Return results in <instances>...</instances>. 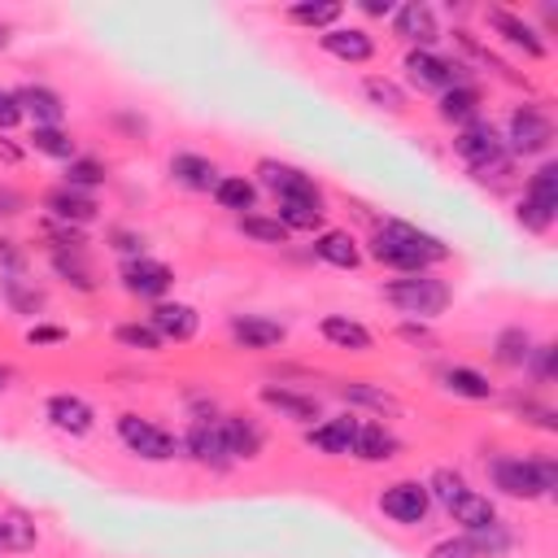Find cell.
Listing matches in <instances>:
<instances>
[{"mask_svg": "<svg viewBox=\"0 0 558 558\" xmlns=\"http://www.w3.org/2000/svg\"><path fill=\"white\" fill-rule=\"evenodd\" d=\"M362 253L371 262H379L392 275H418V270H436L453 257V244H445L436 231L405 222V218H379L362 244Z\"/></svg>", "mask_w": 558, "mask_h": 558, "instance_id": "obj_1", "label": "cell"}, {"mask_svg": "<svg viewBox=\"0 0 558 558\" xmlns=\"http://www.w3.org/2000/svg\"><path fill=\"white\" fill-rule=\"evenodd\" d=\"M488 484L510 501H554L558 497V462L549 453H493Z\"/></svg>", "mask_w": 558, "mask_h": 558, "instance_id": "obj_2", "label": "cell"}, {"mask_svg": "<svg viewBox=\"0 0 558 558\" xmlns=\"http://www.w3.org/2000/svg\"><path fill=\"white\" fill-rule=\"evenodd\" d=\"M379 296L401 314V318H414V323H436L440 314H449L453 305V288L436 275V270H418V275H397L379 288Z\"/></svg>", "mask_w": 558, "mask_h": 558, "instance_id": "obj_3", "label": "cell"}, {"mask_svg": "<svg viewBox=\"0 0 558 558\" xmlns=\"http://www.w3.org/2000/svg\"><path fill=\"white\" fill-rule=\"evenodd\" d=\"M514 222L527 235H549L558 222V161L545 157L523 183V196L514 201Z\"/></svg>", "mask_w": 558, "mask_h": 558, "instance_id": "obj_4", "label": "cell"}, {"mask_svg": "<svg viewBox=\"0 0 558 558\" xmlns=\"http://www.w3.org/2000/svg\"><path fill=\"white\" fill-rule=\"evenodd\" d=\"M497 131H501V144H506V153H510L514 161H527V157H541V161H545L549 148H554V118H549L545 105H536V100L514 105Z\"/></svg>", "mask_w": 558, "mask_h": 558, "instance_id": "obj_5", "label": "cell"}, {"mask_svg": "<svg viewBox=\"0 0 558 558\" xmlns=\"http://www.w3.org/2000/svg\"><path fill=\"white\" fill-rule=\"evenodd\" d=\"M401 70H405V83L414 92H427V96H440V92H449L458 83H475L471 65L462 57L440 52V48H410L405 61H401Z\"/></svg>", "mask_w": 558, "mask_h": 558, "instance_id": "obj_6", "label": "cell"}, {"mask_svg": "<svg viewBox=\"0 0 558 558\" xmlns=\"http://www.w3.org/2000/svg\"><path fill=\"white\" fill-rule=\"evenodd\" d=\"M113 436H118L122 449L135 453L140 462H174V458H183V453H179V436H174L170 427H161L157 418L135 414V410H122V414L113 418Z\"/></svg>", "mask_w": 558, "mask_h": 558, "instance_id": "obj_7", "label": "cell"}, {"mask_svg": "<svg viewBox=\"0 0 558 558\" xmlns=\"http://www.w3.org/2000/svg\"><path fill=\"white\" fill-rule=\"evenodd\" d=\"M257 187H266L275 201H310V205H327V192H323V183L310 174V170H301V166H292V161H279V157H262L257 166H253V174H248Z\"/></svg>", "mask_w": 558, "mask_h": 558, "instance_id": "obj_8", "label": "cell"}, {"mask_svg": "<svg viewBox=\"0 0 558 558\" xmlns=\"http://www.w3.org/2000/svg\"><path fill=\"white\" fill-rule=\"evenodd\" d=\"M484 22H488V31H493L506 48L523 52V61H545V57H549V39H545V31H541L532 17H523V13H514V9H501V4H488V9H484Z\"/></svg>", "mask_w": 558, "mask_h": 558, "instance_id": "obj_9", "label": "cell"}, {"mask_svg": "<svg viewBox=\"0 0 558 558\" xmlns=\"http://www.w3.org/2000/svg\"><path fill=\"white\" fill-rule=\"evenodd\" d=\"M118 283H122L126 296L157 305V301H166V296L174 292V266H166V262L153 257V253L126 257V262H118Z\"/></svg>", "mask_w": 558, "mask_h": 558, "instance_id": "obj_10", "label": "cell"}, {"mask_svg": "<svg viewBox=\"0 0 558 558\" xmlns=\"http://www.w3.org/2000/svg\"><path fill=\"white\" fill-rule=\"evenodd\" d=\"M375 506H379V514H384L388 523H397V527H423L427 514L436 510L423 480H392V484H384L379 497H375Z\"/></svg>", "mask_w": 558, "mask_h": 558, "instance_id": "obj_11", "label": "cell"}, {"mask_svg": "<svg viewBox=\"0 0 558 558\" xmlns=\"http://www.w3.org/2000/svg\"><path fill=\"white\" fill-rule=\"evenodd\" d=\"M179 453L192 458L196 466L205 471H231V453H227V440H222V427H218V414H201L183 427L179 436Z\"/></svg>", "mask_w": 558, "mask_h": 558, "instance_id": "obj_12", "label": "cell"}, {"mask_svg": "<svg viewBox=\"0 0 558 558\" xmlns=\"http://www.w3.org/2000/svg\"><path fill=\"white\" fill-rule=\"evenodd\" d=\"M44 423L57 432V436H70V440H83L96 432V405L83 397V392H48L44 397Z\"/></svg>", "mask_w": 558, "mask_h": 558, "instance_id": "obj_13", "label": "cell"}, {"mask_svg": "<svg viewBox=\"0 0 558 558\" xmlns=\"http://www.w3.org/2000/svg\"><path fill=\"white\" fill-rule=\"evenodd\" d=\"M357 423H362V414H353V410L323 414L318 423H310V427L301 432V440H305L314 453H323V458H353Z\"/></svg>", "mask_w": 558, "mask_h": 558, "instance_id": "obj_14", "label": "cell"}, {"mask_svg": "<svg viewBox=\"0 0 558 558\" xmlns=\"http://www.w3.org/2000/svg\"><path fill=\"white\" fill-rule=\"evenodd\" d=\"M388 26H392V35H397L405 48H436V44L445 39V26H440L436 9L423 4V0H405V4H397L392 17H388Z\"/></svg>", "mask_w": 558, "mask_h": 558, "instance_id": "obj_15", "label": "cell"}, {"mask_svg": "<svg viewBox=\"0 0 558 558\" xmlns=\"http://www.w3.org/2000/svg\"><path fill=\"white\" fill-rule=\"evenodd\" d=\"M453 157L466 166V170H480L497 157H506V144H501V131L493 118H475L466 126L453 131Z\"/></svg>", "mask_w": 558, "mask_h": 558, "instance_id": "obj_16", "label": "cell"}, {"mask_svg": "<svg viewBox=\"0 0 558 558\" xmlns=\"http://www.w3.org/2000/svg\"><path fill=\"white\" fill-rule=\"evenodd\" d=\"M318 48H323L331 61H340V65H366V61H375V52H379L371 26H362V22H336L331 31L318 35Z\"/></svg>", "mask_w": 558, "mask_h": 558, "instance_id": "obj_17", "label": "cell"}, {"mask_svg": "<svg viewBox=\"0 0 558 558\" xmlns=\"http://www.w3.org/2000/svg\"><path fill=\"white\" fill-rule=\"evenodd\" d=\"M44 218H52V222H65V227H92L96 218H100V201L92 196V192H78V187H65V183H52L48 192H44Z\"/></svg>", "mask_w": 558, "mask_h": 558, "instance_id": "obj_18", "label": "cell"}, {"mask_svg": "<svg viewBox=\"0 0 558 558\" xmlns=\"http://www.w3.org/2000/svg\"><path fill=\"white\" fill-rule=\"evenodd\" d=\"M257 401L266 410H275L279 418L296 423V427H310V423L323 418V401L314 392H305V388H292V384H262L257 388Z\"/></svg>", "mask_w": 558, "mask_h": 558, "instance_id": "obj_19", "label": "cell"}, {"mask_svg": "<svg viewBox=\"0 0 558 558\" xmlns=\"http://www.w3.org/2000/svg\"><path fill=\"white\" fill-rule=\"evenodd\" d=\"M144 323L161 336V344H187V340H196V331H201V314H196V305L174 301V296L148 305V318H144Z\"/></svg>", "mask_w": 558, "mask_h": 558, "instance_id": "obj_20", "label": "cell"}, {"mask_svg": "<svg viewBox=\"0 0 558 558\" xmlns=\"http://www.w3.org/2000/svg\"><path fill=\"white\" fill-rule=\"evenodd\" d=\"M227 336L235 349H248V353H270L288 340V327L270 314H231L227 318Z\"/></svg>", "mask_w": 558, "mask_h": 558, "instance_id": "obj_21", "label": "cell"}, {"mask_svg": "<svg viewBox=\"0 0 558 558\" xmlns=\"http://www.w3.org/2000/svg\"><path fill=\"white\" fill-rule=\"evenodd\" d=\"M310 257H318V262L331 266V270H357V266L366 262L362 240H357L349 227H323V231L310 240Z\"/></svg>", "mask_w": 558, "mask_h": 558, "instance_id": "obj_22", "label": "cell"}, {"mask_svg": "<svg viewBox=\"0 0 558 558\" xmlns=\"http://www.w3.org/2000/svg\"><path fill=\"white\" fill-rule=\"evenodd\" d=\"M218 427H222V440H227L231 462H253V458H262V449H266V427H262L253 414L222 410V414H218Z\"/></svg>", "mask_w": 558, "mask_h": 558, "instance_id": "obj_23", "label": "cell"}, {"mask_svg": "<svg viewBox=\"0 0 558 558\" xmlns=\"http://www.w3.org/2000/svg\"><path fill=\"white\" fill-rule=\"evenodd\" d=\"M13 96H17L22 118L31 126H61L65 122V96L57 87H48V83H22V87H13Z\"/></svg>", "mask_w": 558, "mask_h": 558, "instance_id": "obj_24", "label": "cell"}, {"mask_svg": "<svg viewBox=\"0 0 558 558\" xmlns=\"http://www.w3.org/2000/svg\"><path fill=\"white\" fill-rule=\"evenodd\" d=\"M436 384L440 392L458 397V401H493L497 397V384L480 371V366H466V362H449L436 371Z\"/></svg>", "mask_w": 558, "mask_h": 558, "instance_id": "obj_25", "label": "cell"}, {"mask_svg": "<svg viewBox=\"0 0 558 558\" xmlns=\"http://www.w3.org/2000/svg\"><path fill=\"white\" fill-rule=\"evenodd\" d=\"M397 453H401V436L392 432V423H384V418H362L357 423V440H353L357 462L379 466V462H392Z\"/></svg>", "mask_w": 558, "mask_h": 558, "instance_id": "obj_26", "label": "cell"}, {"mask_svg": "<svg viewBox=\"0 0 558 558\" xmlns=\"http://www.w3.org/2000/svg\"><path fill=\"white\" fill-rule=\"evenodd\" d=\"M166 170H170V183H179L183 192H214V183L222 179L218 161H214V157H205V153H192V148L174 153Z\"/></svg>", "mask_w": 558, "mask_h": 558, "instance_id": "obj_27", "label": "cell"}, {"mask_svg": "<svg viewBox=\"0 0 558 558\" xmlns=\"http://www.w3.org/2000/svg\"><path fill=\"white\" fill-rule=\"evenodd\" d=\"M318 336L340 353H371L375 349V331L366 323H357L353 314H323L318 318Z\"/></svg>", "mask_w": 558, "mask_h": 558, "instance_id": "obj_28", "label": "cell"}, {"mask_svg": "<svg viewBox=\"0 0 558 558\" xmlns=\"http://www.w3.org/2000/svg\"><path fill=\"white\" fill-rule=\"evenodd\" d=\"M336 397H340V401H344L353 414H357V410H371V414H379L384 423L401 414V401H397L388 388L366 384V379H340V384H336Z\"/></svg>", "mask_w": 558, "mask_h": 558, "instance_id": "obj_29", "label": "cell"}, {"mask_svg": "<svg viewBox=\"0 0 558 558\" xmlns=\"http://www.w3.org/2000/svg\"><path fill=\"white\" fill-rule=\"evenodd\" d=\"M436 118L449 122L453 131L466 126V122H475V118H484V92H480V83H458V87L440 92L436 96Z\"/></svg>", "mask_w": 558, "mask_h": 558, "instance_id": "obj_30", "label": "cell"}, {"mask_svg": "<svg viewBox=\"0 0 558 558\" xmlns=\"http://www.w3.org/2000/svg\"><path fill=\"white\" fill-rule=\"evenodd\" d=\"M48 270L65 283V288H74V292H83V296H92L96 288H100V279H96V266H92V253L83 248V253H48Z\"/></svg>", "mask_w": 558, "mask_h": 558, "instance_id": "obj_31", "label": "cell"}, {"mask_svg": "<svg viewBox=\"0 0 558 558\" xmlns=\"http://www.w3.org/2000/svg\"><path fill=\"white\" fill-rule=\"evenodd\" d=\"M214 205L218 209H227L231 218H240V214H253L257 209V196H262V187L248 179V174H222L218 183H214Z\"/></svg>", "mask_w": 558, "mask_h": 558, "instance_id": "obj_32", "label": "cell"}, {"mask_svg": "<svg viewBox=\"0 0 558 558\" xmlns=\"http://www.w3.org/2000/svg\"><path fill=\"white\" fill-rule=\"evenodd\" d=\"M0 296H4V305H9L13 314L35 318V323H39V314L48 310V292L35 288V279H26V275H0Z\"/></svg>", "mask_w": 558, "mask_h": 558, "instance_id": "obj_33", "label": "cell"}, {"mask_svg": "<svg viewBox=\"0 0 558 558\" xmlns=\"http://www.w3.org/2000/svg\"><path fill=\"white\" fill-rule=\"evenodd\" d=\"M283 17H288L292 26H301V31L323 35V31H331L336 22H344V4H340V0H296V4L283 9Z\"/></svg>", "mask_w": 558, "mask_h": 558, "instance_id": "obj_34", "label": "cell"}, {"mask_svg": "<svg viewBox=\"0 0 558 558\" xmlns=\"http://www.w3.org/2000/svg\"><path fill=\"white\" fill-rule=\"evenodd\" d=\"M445 514H449V523H458V532H475V527H488L493 519H501L497 501L488 493H480V488H466Z\"/></svg>", "mask_w": 558, "mask_h": 558, "instance_id": "obj_35", "label": "cell"}, {"mask_svg": "<svg viewBox=\"0 0 558 558\" xmlns=\"http://www.w3.org/2000/svg\"><path fill=\"white\" fill-rule=\"evenodd\" d=\"M532 344H536V340H532V331H527L523 323H506V327L493 336V362L506 366V371H523Z\"/></svg>", "mask_w": 558, "mask_h": 558, "instance_id": "obj_36", "label": "cell"}, {"mask_svg": "<svg viewBox=\"0 0 558 558\" xmlns=\"http://www.w3.org/2000/svg\"><path fill=\"white\" fill-rule=\"evenodd\" d=\"M26 148L39 153V157H48V161H61V166L78 157V140H74L65 126H31Z\"/></svg>", "mask_w": 558, "mask_h": 558, "instance_id": "obj_37", "label": "cell"}, {"mask_svg": "<svg viewBox=\"0 0 558 558\" xmlns=\"http://www.w3.org/2000/svg\"><path fill=\"white\" fill-rule=\"evenodd\" d=\"M506 405H510V414H514L519 423H527V427H536V432H558V410H554L549 401H541L536 392L514 388V392L506 397Z\"/></svg>", "mask_w": 558, "mask_h": 558, "instance_id": "obj_38", "label": "cell"}, {"mask_svg": "<svg viewBox=\"0 0 558 558\" xmlns=\"http://www.w3.org/2000/svg\"><path fill=\"white\" fill-rule=\"evenodd\" d=\"M275 218L296 235H318L327 227V205H310V201H275Z\"/></svg>", "mask_w": 558, "mask_h": 558, "instance_id": "obj_39", "label": "cell"}, {"mask_svg": "<svg viewBox=\"0 0 558 558\" xmlns=\"http://www.w3.org/2000/svg\"><path fill=\"white\" fill-rule=\"evenodd\" d=\"M362 96H366V105H375L384 113H405L410 109V92L388 74H366L362 78Z\"/></svg>", "mask_w": 558, "mask_h": 558, "instance_id": "obj_40", "label": "cell"}, {"mask_svg": "<svg viewBox=\"0 0 558 558\" xmlns=\"http://www.w3.org/2000/svg\"><path fill=\"white\" fill-rule=\"evenodd\" d=\"M61 183L96 196V187H105V183H109V166H105L100 157H92V153H78L74 161H65V166H61Z\"/></svg>", "mask_w": 558, "mask_h": 558, "instance_id": "obj_41", "label": "cell"}, {"mask_svg": "<svg viewBox=\"0 0 558 558\" xmlns=\"http://www.w3.org/2000/svg\"><path fill=\"white\" fill-rule=\"evenodd\" d=\"M235 231H240V235H248L253 244H270V248H279V244H288V240H292V231H288L275 214H262V209L240 214V218H235Z\"/></svg>", "mask_w": 558, "mask_h": 558, "instance_id": "obj_42", "label": "cell"}, {"mask_svg": "<svg viewBox=\"0 0 558 558\" xmlns=\"http://www.w3.org/2000/svg\"><path fill=\"white\" fill-rule=\"evenodd\" d=\"M462 536L471 541V549L480 558H506L514 549V527L506 519H493L488 527H475V532H462Z\"/></svg>", "mask_w": 558, "mask_h": 558, "instance_id": "obj_43", "label": "cell"}, {"mask_svg": "<svg viewBox=\"0 0 558 558\" xmlns=\"http://www.w3.org/2000/svg\"><path fill=\"white\" fill-rule=\"evenodd\" d=\"M523 375L532 379V388H549L558 379V344L554 340H536L527 362H523Z\"/></svg>", "mask_w": 558, "mask_h": 558, "instance_id": "obj_44", "label": "cell"}, {"mask_svg": "<svg viewBox=\"0 0 558 558\" xmlns=\"http://www.w3.org/2000/svg\"><path fill=\"white\" fill-rule=\"evenodd\" d=\"M0 541H4V554H26V549H35L39 532L22 510H4L0 514Z\"/></svg>", "mask_w": 558, "mask_h": 558, "instance_id": "obj_45", "label": "cell"}, {"mask_svg": "<svg viewBox=\"0 0 558 558\" xmlns=\"http://www.w3.org/2000/svg\"><path fill=\"white\" fill-rule=\"evenodd\" d=\"M113 344L118 349H131V353H161V336L144 323V318H126L113 327Z\"/></svg>", "mask_w": 558, "mask_h": 558, "instance_id": "obj_46", "label": "cell"}, {"mask_svg": "<svg viewBox=\"0 0 558 558\" xmlns=\"http://www.w3.org/2000/svg\"><path fill=\"white\" fill-rule=\"evenodd\" d=\"M44 244H48V253H83L92 240H87V231L83 227H65V222H52V218H44Z\"/></svg>", "mask_w": 558, "mask_h": 558, "instance_id": "obj_47", "label": "cell"}, {"mask_svg": "<svg viewBox=\"0 0 558 558\" xmlns=\"http://www.w3.org/2000/svg\"><path fill=\"white\" fill-rule=\"evenodd\" d=\"M105 244L126 262V257H144L148 253V244H144V231H135V227H109L105 231Z\"/></svg>", "mask_w": 558, "mask_h": 558, "instance_id": "obj_48", "label": "cell"}, {"mask_svg": "<svg viewBox=\"0 0 558 558\" xmlns=\"http://www.w3.org/2000/svg\"><path fill=\"white\" fill-rule=\"evenodd\" d=\"M514 170H519V161L506 153V157H497V161H488V166H480V170H466V174H471L475 183H484V187H488V183H493V187H506V183L514 179Z\"/></svg>", "mask_w": 558, "mask_h": 558, "instance_id": "obj_49", "label": "cell"}, {"mask_svg": "<svg viewBox=\"0 0 558 558\" xmlns=\"http://www.w3.org/2000/svg\"><path fill=\"white\" fill-rule=\"evenodd\" d=\"M65 340H70V327H61V323H31L26 327V344L31 349H57Z\"/></svg>", "mask_w": 558, "mask_h": 558, "instance_id": "obj_50", "label": "cell"}, {"mask_svg": "<svg viewBox=\"0 0 558 558\" xmlns=\"http://www.w3.org/2000/svg\"><path fill=\"white\" fill-rule=\"evenodd\" d=\"M427 558H480V554L471 549V541H466L462 532H453V536L432 541V545H427Z\"/></svg>", "mask_w": 558, "mask_h": 558, "instance_id": "obj_51", "label": "cell"}, {"mask_svg": "<svg viewBox=\"0 0 558 558\" xmlns=\"http://www.w3.org/2000/svg\"><path fill=\"white\" fill-rule=\"evenodd\" d=\"M26 192L22 187H13V183H0V222H13V218H22L26 214Z\"/></svg>", "mask_w": 558, "mask_h": 558, "instance_id": "obj_52", "label": "cell"}, {"mask_svg": "<svg viewBox=\"0 0 558 558\" xmlns=\"http://www.w3.org/2000/svg\"><path fill=\"white\" fill-rule=\"evenodd\" d=\"M0 275H26V248L9 235H0Z\"/></svg>", "mask_w": 558, "mask_h": 558, "instance_id": "obj_53", "label": "cell"}, {"mask_svg": "<svg viewBox=\"0 0 558 558\" xmlns=\"http://www.w3.org/2000/svg\"><path fill=\"white\" fill-rule=\"evenodd\" d=\"M26 118H22V105H17V96H13V87H0V135H9V131H17Z\"/></svg>", "mask_w": 558, "mask_h": 558, "instance_id": "obj_54", "label": "cell"}, {"mask_svg": "<svg viewBox=\"0 0 558 558\" xmlns=\"http://www.w3.org/2000/svg\"><path fill=\"white\" fill-rule=\"evenodd\" d=\"M397 336H401L405 344H436L432 323H414V318H401V323H397Z\"/></svg>", "mask_w": 558, "mask_h": 558, "instance_id": "obj_55", "label": "cell"}, {"mask_svg": "<svg viewBox=\"0 0 558 558\" xmlns=\"http://www.w3.org/2000/svg\"><path fill=\"white\" fill-rule=\"evenodd\" d=\"M113 126H118V131H126V135H135V140L148 131V122H144L140 113H126V109H118V113H113Z\"/></svg>", "mask_w": 558, "mask_h": 558, "instance_id": "obj_56", "label": "cell"}, {"mask_svg": "<svg viewBox=\"0 0 558 558\" xmlns=\"http://www.w3.org/2000/svg\"><path fill=\"white\" fill-rule=\"evenodd\" d=\"M392 9H397L392 0H357V13H362V17H384V22H388Z\"/></svg>", "mask_w": 558, "mask_h": 558, "instance_id": "obj_57", "label": "cell"}, {"mask_svg": "<svg viewBox=\"0 0 558 558\" xmlns=\"http://www.w3.org/2000/svg\"><path fill=\"white\" fill-rule=\"evenodd\" d=\"M0 161H9V166H17V161H22V148H17V144H9V135H0Z\"/></svg>", "mask_w": 558, "mask_h": 558, "instance_id": "obj_58", "label": "cell"}, {"mask_svg": "<svg viewBox=\"0 0 558 558\" xmlns=\"http://www.w3.org/2000/svg\"><path fill=\"white\" fill-rule=\"evenodd\" d=\"M9 379H13V366H0V392L9 388Z\"/></svg>", "mask_w": 558, "mask_h": 558, "instance_id": "obj_59", "label": "cell"}, {"mask_svg": "<svg viewBox=\"0 0 558 558\" xmlns=\"http://www.w3.org/2000/svg\"><path fill=\"white\" fill-rule=\"evenodd\" d=\"M0 554H4V541H0Z\"/></svg>", "mask_w": 558, "mask_h": 558, "instance_id": "obj_60", "label": "cell"}]
</instances>
